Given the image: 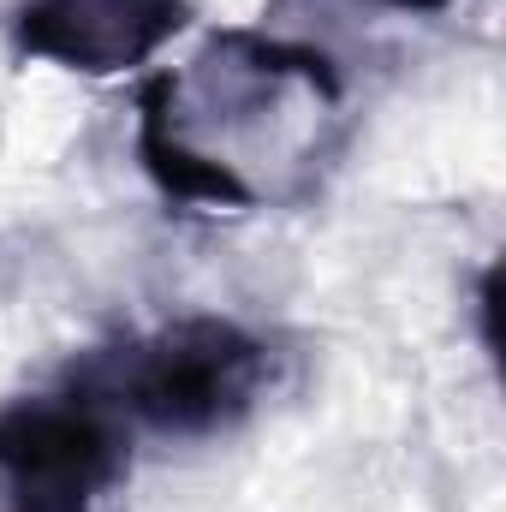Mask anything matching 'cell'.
<instances>
[{
  "label": "cell",
  "mask_w": 506,
  "mask_h": 512,
  "mask_svg": "<svg viewBox=\"0 0 506 512\" xmlns=\"http://www.w3.org/2000/svg\"><path fill=\"white\" fill-rule=\"evenodd\" d=\"M346 90L328 54L221 30L185 72L137 90V161L173 203L262 209L298 197L334 149Z\"/></svg>",
  "instance_id": "6da1fadb"
},
{
  "label": "cell",
  "mask_w": 506,
  "mask_h": 512,
  "mask_svg": "<svg viewBox=\"0 0 506 512\" xmlns=\"http://www.w3.org/2000/svg\"><path fill=\"white\" fill-rule=\"evenodd\" d=\"M274 387V346L233 316H179L72 370V393L155 435H221Z\"/></svg>",
  "instance_id": "7a4b0ae2"
},
{
  "label": "cell",
  "mask_w": 506,
  "mask_h": 512,
  "mask_svg": "<svg viewBox=\"0 0 506 512\" xmlns=\"http://www.w3.org/2000/svg\"><path fill=\"white\" fill-rule=\"evenodd\" d=\"M126 465L120 417L84 393L0 411V512H96Z\"/></svg>",
  "instance_id": "3957f363"
},
{
  "label": "cell",
  "mask_w": 506,
  "mask_h": 512,
  "mask_svg": "<svg viewBox=\"0 0 506 512\" xmlns=\"http://www.w3.org/2000/svg\"><path fill=\"white\" fill-rule=\"evenodd\" d=\"M185 24L191 0H24L12 12V36L24 54L84 78H114L143 66Z\"/></svg>",
  "instance_id": "277c9868"
},
{
  "label": "cell",
  "mask_w": 506,
  "mask_h": 512,
  "mask_svg": "<svg viewBox=\"0 0 506 512\" xmlns=\"http://www.w3.org/2000/svg\"><path fill=\"white\" fill-rule=\"evenodd\" d=\"M370 6H393V12H441L453 0H370Z\"/></svg>",
  "instance_id": "5b68a950"
}]
</instances>
